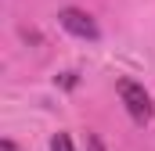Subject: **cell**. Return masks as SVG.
Wrapping results in <instances>:
<instances>
[{"mask_svg": "<svg viewBox=\"0 0 155 151\" xmlns=\"http://www.w3.org/2000/svg\"><path fill=\"white\" fill-rule=\"evenodd\" d=\"M51 151H76L72 148V137L69 133H54L51 137Z\"/></svg>", "mask_w": 155, "mask_h": 151, "instance_id": "obj_3", "label": "cell"}, {"mask_svg": "<svg viewBox=\"0 0 155 151\" xmlns=\"http://www.w3.org/2000/svg\"><path fill=\"white\" fill-rule=\"evenodd\" d=\"M58 22H61V29L65 33H72L79 40H94L101 36V29H97V22L87 14V11H79V7H65V11H58Z\"/></svg>", "mask_w": 155, "mask_h": 151, "instance_id": "obj_2", "label": "cell"}, {"mask_svg": "<svg viewBox=\"0 0 155 151\" xmlns=\"http://www.w3.org/2000/svg\"><path fill=\"white\" fill-rule=\"evenodd\" d=\"M87 151H105V144H101L97 137H90V140H87Z\"/></svg>", "mask_w": 155, "mask_h": 151, "instance_id": "obj_4", "label": "cell"}, {"mask_svg": "<svg viewBox=\"0 0 155 151\" xmlns=\"http://www.w3.org/2000/svg\"><path fill=\"white\" fill-rule=\"evenodd\" d=\"M116 90H119V97H123V104H126V112H130V119L137 126H144L152 119V97H148V90L141 83H134V79H119Z\"/></svg>", "mask_w": 155, "mask_h": 151, "instance_id": "obj_1", "label": "cell"}, {"mask_svg": "<svg viewBox=\"0 0 155 151\" xmlns=\"http://www.w3.org/2000/svg\"><path fill=\"white\" fill-rule=\"evenodd\" d=\"M0 151H15V140H4V144H0Z\"/></svg>", "mask_w": 155, "mask_h": 151, "instance_id": "obj_5", "label": "cell"}]
</instances>
